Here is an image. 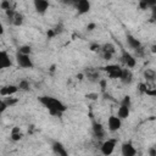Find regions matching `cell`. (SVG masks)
Here are the masks:
<instances>
[{"label":"cell","instance_id":"484cf974","mask_svg":"<svg viewBox=\"0 0 156 156\" xmlns=\"http://www.w3.org/2000/svg\"><path fill=\"white\" fill-rule=\"evenodd\" d=\"M0 7H1L2 10H5V11H7V10L11 9V2H10V1H2V2L0 4Z\"/></svg>","mask_w":156,"mask_h":156},{"label":"cell","instance_id":"ffe728a7","mask_svg":"<svg viewBox=\"0 0 156 156\" xmlns=\"http://www.w3.org/2000/svg\"><path fill=\"white\" fill-rule=\"evenodd\" d=\"M85 74H87V77H88L89 80H91V82H99V72L96 69L88 68V69H85Z\"/></svg>","mask_w":156,"mask_h":156},{"label":"cell","instance_id":"8992f818","mask_svg":"<svg viewBox=\"0 0 156 156\" xmlns=\"http://www.w3.org/2000/svg\"><path fill=\"white\" fill-rule=\"evenodd\" d=\"M122 127V121L117 116H110L107 119V128L110 132H117Z\"/></svg>","mask_w":156,"mask_h":156},{"label":"cell","instance_id":"7c38bea8","mask_svg":"<svg viewBox=\"0 0 156 156\" xmlns=\"http://www.w3.org/2000/svg\"><path fill=\"white\" fill-rule=\"evenodd\" d=\"M17 91H18V88H17V85H13V84L5 85V87L0 88V95L1 96H7L9 98V96L15 95Z\"/></svg>","mask_w":156,"mask_h":156},{"label":"cell","instance_id":"d6a6232c","mask_svg":"<svg viewBox=\"0 0 156 156\" xmlns=\"http://www.w3.org/2000/svg\"><path fill=\"white\" fill-rule=\"evenodd\" d=\"M94 27H95V24H94V23H93V24H89V26H88V29H89V30H93V28H94Z\"/></svg>","mask_w":156,"mask_h":156},{"label":"cell","instance_id":"7a4b0ae2","mask_svg":"<svg viewBox=\"0 0 156 156\" xmlns=\"http://www.w3.org/2000/svg\"><path fill=\"white\" fill-rule=\"evenodd\" d=\"M5 12H6V16L9 18V22L11 24H13L16 27L22 26V23H23V15L21 12H18V11H16L13 9H10L7 11H5Z\"/></svg>","mask_w":156,"mask_h":156},{"label":"cell","instance_id":"603a6c76","mask_svg":"<svg viewBox=\"0 0 156 156\" xmlns=\"http://www.w3.org/2000/svg\"><path fill=\"white\" fill-rule=\"evenodd\" d=\"M17 52H20V54H22V55H30L32 48H30L29 45H22V46L18 48Z\"/></svg>","mask_w":156,"mask_h":156},{"label":"cell","instance_id":"ba28073f","mask_svg":"<svg viewBox=\"0 0 156 156\" xmlns=\"http://www.w3.org/2000/svg\"><path fill=\"white\" fill-rule=\"evenodd\" d=\"M33 5H34V9H35L37 13L45 15L48 9H49V6H50V2L46 1V0H34Z\"/></svg>","mask_w":156,"mask_h":156},{"label":"cell","instance_id":"ac0fdd59","mask_svg":"<svg viewBox=\"0 0 156 156\" xmlns=\"http://www.w3.org/2000/svg\"><path fill=\"white\" fill-rule=\"evenodd\" d=\"M10 138H11V140H13V141H20V140L23 138V133H22V130L20 129V127H13V128L11 129V132H10Z\"/></svg>","mask_w":156,"mask_h":156},{"label":"cell","instance_id":"836d02e7","mask_svg":"<svg viewBox=\"0 0 156 156\" xmlns=\"http://www.w3.org/2000/svg\"><path fill=\"white\" fill-rule=\"evenodd\" d=\"M0 88H1V85H0Z\"/></svg>","mask_w":156,"mask_h":156},{"label":"cell","instance_id":"2e32d148","mask_svg":"<svg viewBox=\"0 0 156 156\" xmlns=\"http://www.w3.org/2000/svg\"><path fill=\"white\" fill-rule=\"evenodd\" d=\"M93 133H94V135H95L98 139H102V138L105 136V129H104V127H102L100 123H98V122H94V123H93Z\"/></svg>","mask_w":156,"mask_h":156},{"label":"cell","instance_id":"d6986e66","mask_svg":"<svg viewBox=\"0 0 156 156\" xmlns=\"http://www.w3.org/2000/svg\"><path fill=\"white\" fill-rule=\"evenodd\" d=\"M127 43H128V45H129L132 49H134V50H140V49H141L140 41H139L136 38H134L133 35H127Z\"/></svg>","mask_w":156,"mask_h":156},{"label":"cell","instance_id":"3957f363","mask_svg":"<svg viewBox=\"0 0 156 156\" xmlns=\"http://www.w3.org/2000/svg\"><path fill=\"white\" fill-rule=\"evenodd\" d=\"M116 144H117V139L112 138V139H107L102 143L100 150H101V154L104 156H110L113 154L115 151V147H116Z\"/></svg>","mask_w":156,"mask_h":156},{"label":"cell","instance_id":"277c9868","mask_svg":"<svg viewBox=\"0 0 156 156\" xmlns=\"http://www.w3.org/2000/svg\"><path fill=\"white\" fill-rule=\"evenodd\" d=\"M16 62L21 68H29L30 69L34 67V63H33L29 55H22L20 52H17L16 54Z\"/></svg>","mask_w":156,"mask_h":156},{"label":"cell","instance_id":"5b68a950","mask_svg":"<svg viewBox=\"0 0 156 156\" xmlns=\"http://www.w3.org/2000/svg\"><path fill=\"white\" fill-rule=\"evenodd\" d=\"M104 69L107 73V76L112 79H116V78L119 79L121 73H122V67L118 66V65H107V66L104 67Z\"/></svg>","mask_w":156,"mask_h":156},{"label":"cell","instance_id":"f1b7e54d","mask_svg":"<svg viewBox=\"0 0 156 156\" xmlns=\"http://www.w3.org/2000/svg\"><path fill=\"white\" fill-rule=\"evenodd\" d=\"M147 87H146V84H139V90L141 91V93H144V94H146V91H147Z\"/></svg>","mask_w":156,"mask_h":156},{"label":"cell","instance_id":"4fadbf2b","mask_svg":"<svg viewBox=\"0 0 156 156\" xmlns=\"http://www.w3.org/2000/svg\"><path fill=\"white\" fill-rule=\"evenodd\" d=\"M122 60H123L124 65H126L128 68H133V67L136 65V60H135V57H134L133 55H130L129 52L124 51V50H123V52H122Z\"/></svg>","mask_w":156,"mask_h":156},{"label":"cell","instance_id":"1f68e13d","mask_svg":"<svg viewBox=\"0 0 156 156\" xmlns=\"http://www.w3.org/2000/svg\"><path fill=\"white\" fill-rule=\"evenodd\" d=\"M87 98H89V99H93V100H94V99H96V98H98V94H88V95H87Z\"/></svg>","mask_w":156,"mask_h":156},{"label":"cell","instance_id":"52a82bcc","mask_svg":"<svg viewBox=\"0 0 156 156\" xmlns=\"http://www.w3.org/2000/svg\"><path fill=\"white\" fill-rule=\"evenodd\" d=\"M11 66H12V61H11V57L7 54V51L0 50V71L10 68Z\"/></svg>","mask_w":156,"mask_h":156},{"label":"cell","instance_id":"7402d4cb","mask_svg":"<svg viewBox=\"0 0 156 156\" xmlns=\"http://www.w3.org/2000/svg\"><path fill=\"white\" fill-rule=\"evenodd\" d=\"M17 88H18V90H23V91H27V90H29V89H30V83H29L28 80L23 79V80H21V82L18 83Z\"/></svg>","mask_w":156,"mask_h":156},{"label":"cell","instance_id":"9c48e42d","mask_svg":"<svg viewBox=\"0 0 156 156\" xmlns=\"http://www.w3.org/2000/svg\"><path fill=\"white\" fill-rule=\"evenodd\" d=\"M100 51H102V56H104L105 60H111L113 54H115V51H116V48H115L113 44L107 43V44L101 45V50Z\"/></svg>","mask_w":156,"mask_h":156},{"label":"cell","instance_id":"83f0119b","mask_svg":"<svg viewBox=\"0 0 156 156\" xmlns=\"http://www.w3.org/2000/svg\"><path fill=\"white\" fill-rule=\"evenodd\" d=\"M90 50L91 51H100L101 50V45H99V44H91L90 45Z\"/></svg>","mask_w":156,"mask_h":156},{"label":"cell","instance_id":"8fae6325","mask_svg":"<svg viewBox=\"0 0 156 156\" xmlns=\"http://www.w3.org/2000/svg\"><path fill=\"white\" fill-rule=\"evenodd\" d=\"M121 154H122V156H135L136 155V149L132 143L127 141V143L122 144Z\"/></svg>","mask_w":156,"mask_h":156},{"label":"cell","instance_id":"4316f807","mask_svg":"<svg viewBox=\"0 0 156 156\" xmlns=\"http://www.w3.org/2000/svg\"><path fill=\"white\" fill-rule=\"evenodd\" d=\"M6 108H7V105H6L5 100H2V99L0 98V113H4V112L6 111Z\"/></svg>","mask_w":156,"mask_h":156},{"label":"cell","instance_id":"4dcf8cb0","mask_svg":"<svg viewBox=\"0 0 156 156\" xmlns=\"http://www.w3.org/2000/svg\"><path fill=\"white\" fill-rule=\"evenodd\" d=\"M4 32H5V28H4V24H2V22L0 21V35H2V34H4Z\"/></svg>","mask_w":156,"mask_h":156},{"label":"cell","instance_id":"d4e9b609","mask_svg":"<svg viewBox=\"0 0 156 156\" xmlns=\"http://www.w3.org/2000/svg\"><path fill=\"white\" fill-rule=\"evenodd\" d=\"M17 99H15V98H11V96H9L6 100H5V102H6V105H7V107L9 106H12V105H15V104H17Z\"/></svg>","mask_w":156,"mask_h":156},{"label":"cell","instance_id":"e0dca14e","mask_svg":"<svg viewBox=\"0 0 156 156\" xmlns=\"http://www.w3.org/2000/svg\"><path fill=\"white\" fill-rule=\"evenodd\" d=\"M129 112H130V107L128 106H123V105H119V108L117 111V117L122 121V119H127L129 117Z\"/></svg>","mask_w":156,"mask_h":156},{"label":"cell","instance_id":"5bb4252c","mask_svg":"<svg viewBox=\"0 0 156 156\" xmlns=\"http://www.w3.org/2000/svg\"><path fill=\"white\" fill-rule=\"evenodd\" d=\"M121 82L123 84H130L133 82V74H132V71L129 68H122V73H121V77H119Z\"/></svg>","mask_w":156,"mask_h":156},{"label":"cell","instance_id":"f546056e","mask_svg":"<svg viewBox=\"0 0 156 156\" xmlns=\"http://www.w3.org/2000/svg\"><path fill=\"white\" fill-rule=\"evenodd\" d=\"M149 155H150V156H156V150H155V147H150V149H149Z\"/></svg>","mask_w":156,"mask_h":156},{"label":"cell","instance_id":"6da1fadb","mask_svg":"<svg viewBox=\"0 0 156 156\" xmlns=\"http://www.w3.org/2000/svg\"><path fill=\"white\" fill-rule=\"evenodd\" d=\"M38 100L49 111V113L51 116L60 117L67 110V106L62 101L56 99V98H52V96H40V98H38Z\"/></svg>","mask_w":156,"mask_h":156},{"label":"cell","instance_id":"30bf717a","mask_svg":"<svg viewBox=\"0 0 156 156\" xmlns=\"http://www.w3.org/2000/svg\"><path fill=\"white\" fill-rule=\"evenodd\" d=\"M74 6H76V10L78 11L79 15L88 13L90 11V7H91V5H90V2L88 0H79V1H77L74 4Z\"/></svg>","mask_w":156,"mask_h":156},{"label":"cell","instance_id":"44dd1931","mask_svg":"<svg viewBox=\"0 0 156 156\" xmlns=\"http://www.w3.org/2000/svg\"><path fill=\"white\" fill-rule=\"evenodd\" d=\"M144 77H145L146 80L152 82V80L156 78V73H155V71H154L152 68H146V69L144 71Z\"/></svg>","mask_w":156,"mask_h":156},{"label":"cell","instance_id":"9a60e30c","mask_svg":"<svg viewBox=\"0 0 156 156\" xmlns=\"http://www.w3.org/2000/svg\"><path fill=\"white\" fill-rule=\"evenodd\" d=\"M52 150L57 156H68V152H67L66 147L60 141H54L52 143Z\"/></svg>","mask_w":156,"mask_h":156},{"label":"cell","instance_id":"cb8c5ba5","mask_svg":"<svg viewBox=\"0 0 156 156\" xmlns=\"http://www.w3.org/2000/svg\"><path fill=\"white\" fill-rule=\"evenodd\" d=\"M121 105L130 107V105H132V100H130V96H129V95H126V96L122 99V101H121Z\"/></svg>","mask_w":156,"mask_h":156}]
</instances>
